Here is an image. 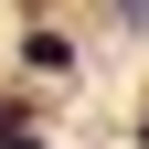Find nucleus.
<instances>
[{
    "mask_svg": "<svg viewBox=\"0 0 149 149\" xmlns=\"http://www.w3.org/2000/svg\"><path fill=\"white\" fill-rule=\"evenodd\" d=\"M22 64H32V74H74V43H64V32H32Z\"/></svg>",
    "mask_w": 149,
    "mask_h": 149,
    "instance_id": "nucleus-1",
    "label": "nucleus"
},
{
    "mask_svg": "<svg viewBox=\"0 0 149 149\" xmlns=\"http://www.w3.org/2000/svg\"><path fill=\"white\" fill-rule=\"evenodd\" d=\"M139 139H149V128H139Z\"/></svg>",
    "mask_w": 149,
    "mask_h": 149,
    "instance_id": "nucleus-2",
    "label": "nucleus"
}]
</instances>
